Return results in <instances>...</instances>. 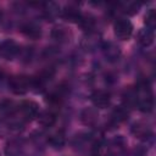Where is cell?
<instances>
[{
    "instance_id": "obj_1",
    "label": "cell",
    "mask_w": 156,
    "mask_h": 156,
    "mask_svg": "<svg viewBox=\"0 0 156 156\" xmlns=\"http://www.w3.org/2000/svg\"><path fill=\"white\" fill-rule=\"evenodd\" d=\"M17 112L24 122H28V121H32V119L37 118L40 111H39V105L35 101L26 100V101H23L18 105Z\"/></svg>"
},
{
    "instance_id": "obj_2",
    "label": "cell",
    "mask_w": 156,
    "mask_h": 156,
    "mask_svg": "<svg viewBox=\"0 0 156 156\" xmlns=\"http://www.w3.org/2000/svg\"><path fill=\"white\" fill-rule=\"evenodd\" d=\"M10 90L16 95H23L26 94L30 87H32V79H29L26 76H15L9 82Z\"/></svg>"
},
{
    "instance_id": "obj_3",
    "label": "cell",
    "mask_w": 156,
    "mask_h": 156,
    "mask_svg": "<svg viewBox=\"0 0 156 156\" xmlns=\"http://www.w3.org/2000/svg\"><path fill=\"white\" fill-rule=\"evenodd\" d=\"M113 32L117 39L128 40L133 33V24L127 18H118L113 24Z\"/></svg>"
},
{
    "instance_id": "obj_4",
    "label": "cell",
    "mask_w": 156,
    "mask_h": 156,
    "mask_svg": "<svg viewBox=\"0 0 156 156\" xmlns=\"http://www.w3.org/2000/svg\"><path fill=\"white\" fill-rule=\"evenodd\" d=\"M20 54V45L12 40L6 39L0 44V55L6 60H12Z\"/></svg>"
},
{
    "instance_id": "obj_5",
    "label": "cell",
    "mask_w": 156,
    "mask_h": 156,
    "mask_svg": "<svg viewBox=\"0 0 156 156\" xmlns=\"http://www.w3.org/2000/svg\"><path fill=\"white\" fill-rule=\"evenodd\" d=\"M61 16L67 22H72V23H78L82 18V13H80L78 6H76L73 4L66 5L63 7V10H61Z\"/></svg>"
},
{
    "instance_id": "obj_6",
    "label": "cell",
    "mask_w": 156,
    "mask_h": 156,
    "mask_svg": "<svg viewBox=\"0 0 156 156\" xmlns=\"http://www.w3.org/2000/svg\"><path fill=\"white\" fill-rule=\"evenodd\" d=\"M90 100L98 108H106L110 105V94L105 90H95L90 95Z\"/></svg>"
},
{
    "instance_id": "obj_7",
    "label": "cell",
    "mask_w": 156,
    "mask_h": 156,
    "mask_svg": "<svg viewBox=\"0 0 156 156\" xmlns=\"http://www.w3.org/2000/svg\"><path fill=\"white\" fill-rule=\"evenodd\" d=\"M99 119V113L95 107H85L80 113V121L89 127H93L96 124Z\"/></svg>"
},
{
    "instance_id": "obj_8",
    "label": "cell",
    "mask_w": 156,
    "mask_h": 156,
    "mask_svg": "<svg viewBox=\"0 0 156 156\" xmlns=\"http://www.w3.org/2000/svg\"><path fill=\"white\" fill-rule=\"evenodd\" d=\"M102 52L105 55V57L108 60V61H117L121 56V50L119 48L112 43V41H107V43H104L102 44Z\"/></svg>"
},
{
    "instance_id": "obj_9",
    "label": "cell",
    "mask_w": 156,
    "mask_h": 156,
    "mask_svg": "<svg viewBox=\"0 0 156 156\" xmlns=\"http://www.w3.org/2000/svg\"><path fill=\"white\" fill-rule=\"evenodd\" d=\"M132 133L135 135V138L143 139V140H146L147 138L151 136V129L144 122H136V123H134L133 127H132Z\"/></svg>"
},
{
    "instance_id": "obj_10",
    "label": "cell",
    "mask_w": 156,
    "mask_h": 156,
    "mask_svg": "<svg viewBox=\"0 0 156 156\" xmlns=\"http://www.w3.org/2000/svg\"><path fill=\"white\" fill-rule=\"evenodd\" d=\"M43 13H44L45 18H48V20H54V18H56L57 16L61 15L60 5H58L57 2H54V1L45 2V4H43Z\"/></svg>"
},
{
    "instance_id": "obj_11",
    "label": "cell",
    "mask_w": 156,
    "mask_h": 156,
    "mask_svg": "<svg viewBox=\"0 0 156 156\" xmlns=\"http://www.w3.org/2000/svg\"><path fill=\"white\" fill-rule=\"evenodd\" d=\"M21 30H22V33H23L26 37H28V38H30V39H33V40L39 39L40 35H41V29H40V27H39L37 23H34V22H28V23L23 24L22 28H21Z\"/></svg>"
},
{
    "instance_id": "obj_12",
    "label": "cell",
    "mask_w": 156,
    "mask_h": 156,
    "mask_svg": "<svg viewBox=\"0 0 156 156\" xmlns=\"http://www.w3.org/2000/svg\"><path fill=\"white\" fill-rule=\"evenodd\" d=\"M138 41L141 46H150L152 43H154V39H155V35H154V30L149 29V28H141L139 32H138Z\"/></svg>"
},
{
    "instance_id": "obj_13",
    "label": "cell",
    "mask_w": 156,
    "mask_h": 156,
    "mask_svg": "<svg viewBox=\"0 0 156 156\" xmlns=\"http://www.w3.org/2000/svg\"><path fill=\"white\" fill-rule=\"evenodd\" d=\"M37 118H38V122L43 127H51L56 122V113L51 108H49V110H45V111L39 112V115H38Z\"/></svg>"
},
{
    "instance_id": "obj_14",
    "label": "cell",
    "mask_w": 156,
    "mask_h": 156,
    "mask_svg": "<svg viewBox=\"0 0 156 156\" xmlns=\"http://www.w3.org/2000/svg\"><path fill=\"white\" fill-rule=\"evenodd\" d=\"M48 143H49L52 147H55V149H61V147L65 145V143H66V134H65V132H63L62 129L56 130L55 133H52V134L49 136Z\"/></svg>"
},
{
    "instance_id": "obj_15",
    "label": "cell",
    "mask_w": 156,
    "mask_h": 156,
    "mask_svg": "<svg viewBox=\"0 0 156 156\" xmlns=\"http://www.w3.org/2000/svg\"><path fill=\"white\" fill-rule=\"evenodd\" d=\"M22 151V144L18 139H11L5 146V156H20Z\"/></svg>"
},
{
    "instance_id": "obj_16",
    "label": "cell",
    "mask_w": 156,
    "mask_h": 156,
    "mask_svg": "<svg viewBox=\"0 0 156 156\" xmlns=\"http://www.w3.org/2000/svg\"><path fill=\"white\" fill-rule=\"evenodd\" d=\"M128 115H129V112H128L127 106H118V107H116L113 110L112 116H111V119H112V122L115 124H118V123L126 121L128 118Z\"/></svg>"
},
{
    "instance_id": "obj_17",
    "label": "cell",
    "mask_w": 156,
    "mask_h": 156,
    "mask_svg": "<svg viewBox=\"0 0 156 156\" xmlns=\"http://www.w3.org/2000/svg\"><path fill=\"white\" fill-rule=\"evenodd\" d=\"M51 37H52V39H55L60 43L67 41L68 40V30L63 26H56L51 30Z\"/></svg>"
},
{
    "instance_id": "obj_18",
    "label": "cell",
    "mask_w": 156,
    "mask_h": 156,
    "mask_svg": "<svg viewBox=\"0 0 156 156\" xmlns=\"http://www.w3.org/2000/svg\"><path fill=\"white\" fill-rule=\"evenodd\" d=\"M121 6V11L127 13V15H135L139 11L140 4L135 2V1H127V2H122L119 4Z\"/></svg>"
},
{
    "instance_id": "obj_19",
    "label": "cell",
    "mask_w": 156,
    "mask_h": 156,
    "mask_svg": "<svg viewBox=\"0 0 156 156\" xmlns=\"http://www.w3.org/2000/svg\"><path fill=\"white\" fill-rule=\"evenodd\" d=\"M144 22L146 24V28L154 30L155 26H156V15H155V10L154 9H149L147 12L145 13L144 17Z\"/></svg>"
},
{
    "instance_id": "obj_20",
    "label": "cell",
    "mask_w": 156,
    "mask_h": 156,
    "mask_svg": "<svg viewBox=\"0 0 156 156\" xmlns=\"http://www.w3.org/2000/svg\"><path fill=\"white\" fill-rule=\"evenodd\" d=\"M78 24L84 30H93L94 29V26H95V21H94L93 17H88V16H83L82 15V18L78 22Z\"/></svg>"
},
{
    "instance_id": "obj_21",
    "label": "cell",
    "mask_w": 156,
    "mask_h": 156,
    "mask_svg": "<svg viewBox=\"0 0 156 156\" xmlns=\"http://www.w3.org/2000/svg\"><path fill=\"white\" fill-rule=\"evenodd\" d=\"M132 156H146V150L141 146H138L133 150L132 152Z\"/></svg>"
},
{
    "instance_id": "obj_22",
    "label": "cell",
    "mask_w": 156,
    "mask_h": 156,
    "mask_svg": "<svg viewBox=\"0 0 156 156\" xmlns=\"http://www.w3.org/2000/svg\"><path fill=\"white\" fill-rule=\"evenodd\" d=\"M0 76H1V71H0Z\"/></svg>"
}]
</instances>
